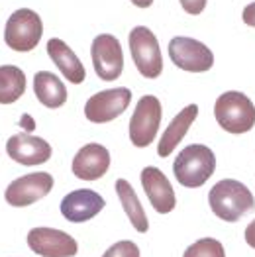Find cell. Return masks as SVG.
Returning a JSON list of instances; mask_svg holds the SVG:
<instances>
[{
	"label": "cell",
	"instance_id": "1",
	"mask_svg": "<svg viewBox=\"0 0 255 257\" xmlns=\"http://www.w3.org/2000/svg\"><path fill=\"white\" fill-rule=\"evenodd\" d=\"M208 202L214 214L224 222H237L255 208L251 191L235 179L218 181L208 193Z\"/></svg>",
	"mask_w": 255,
	"mask_h": 257
},
{
	"label": "cell",
	"instance_id": "2",
	"mask_svg": "<svg viewBox=\"0 0 255 257\" xmlns=\"http://www.w3.org/2000/svg\"><path fill=\"white\" fill-rule=\"evenodd\" d=\"M216 171V155L208 146L191 144L173 161V173L179 185L187 189L202 187Z\"/></svg>",
	"mask_w": 255,
	"mask_h": 257
},
{
	"label": "cell",
	"instance_id": "3",
	"mask_svg": "<svg viewBox=\"0 0 255 257\" xmlns=\"http://www.w3.org/2000/svg\"><path fill=\"white\" fill-rule=\"evenodd\" d=\"M214 116L228 134H245L255 126V104L239 90H228L216 98Z\"/></svg>",
	"mask_w": 255,
	"mask_h": 257
},
{
	"label": "cell",
	"instance_id": "4",
	"mask_svg": "<svg viewBox=\"0 0 255 257\" xmlns=\"http://www.w3.org/2000/svg\"><path fill=\"white\" fill-rule=\"evenodd\" d=\"M43 34V24L40 14H36L30 8L16 10L8 20L4 28V42L14 51H32L40 43Z\"/></svg>",
	"mask_w": 255,
	"mask_h": 257
},
{
	"label": "cell",
	"instance_id": "5",
	"mask_svg": "<svg viewBox=\"0 0 255 257\" xmlns=\"http://www.w3.org/2000/svg\"><path fill=\"white\" fill-rule=\"evenodd\" d=\"M128 43L138 71L146 79H157L163 71V57L153 32L146 26H136L128 36Z\"/></svg>",
	"mask_w": 255,
	"mask_h": 257
},
{
	"label": "cell",
	"instance_id": "6",
	"mask_svg": "<svg viewBox=\"0 0 255 257\" xmlns=\"http://www.w3.org/2000/svg\"><path fill=\"white\" fill-rule=\"evenodd\" d=\"M163 108L157 96L146 94L140 98L138 106L130 118V140L136 148H148L153 144L157 130L161 126Z\"/></svg>",
	"mask_w": 255,
	"mask_h": 257
},
{
	"label": "cell",
	"instance_id": "7",
	"mask_svg": "<svg viewBox=\"0 0 255 257\" xmlns=\"http://www.w3.org/2000/svg\"><path fill=\"white\" fill-rule=\"evenodd\" d=\"M171 61L189 73H206L214 65V53L198 40L177 36L169 42Z\"/></svg>",
	"mask_w": 255,
	"mask_h": 257
},
{
	"label": "cell",
	"instance_id": "8",
	"mask_svg": "<svg viewBox=\"0 0 255 257\" xmlns=\"http://www.w3.org/2000/svg\"><path fill=\"white\" fill-rule=\"evenodd\" d=\"M132 100V90L126 86L118 88H108L92 94L85 104V116L88 122L94 124H106L118 118L120 114L126 112Z\"/></svg>",
	"mask_w": 255,
	"mask_h": 257
},
{
	"label": "cell",
	"instance_id": "9",
	"mask_svg": "<svg viewBox=\"0 0 255 257\" xmlns=\"http://www.w3.org/2000/svg\"><path fill=\"white\" fill-rule=\"evenodd\" d=\"M90 57L94 65V73L102 81H116L124 71V51L118 38L110 34H100L92 40Z\"/></svg>",
	"mask_w": 255,
	"mask_h": 257
},
{
	"label": "cell",
	"instance_id": "10",
	"mask_svg": "<svg viewBox=\"0 0 255 257\" xmlns=\"http://www.w3.org/2000/svg\"><path fill=\"white\" fill-rule=\"evenodd\" d=\"M51 189H53V177L49 173H30V175H24L20 179L12 181L4 196L10 206L24 208V206L34 204L43 196H47L51 193Z\"/></svg>",
	"mask_w": 255,
	"mask_h": 257
},
{
	"label": "cell",
	"instance_id": "11",
	"mask_svg": "<svg viewBox=\"0 0 255 257\" xmlns=\"http://www.w3.org/2000/svg\"><path fill=\"white\" fill-rule=\"evenodd\" d=\"M28 245L36 255L42 257H73L79 245L67 232L55 228H34L28 234Z\"/></svg>",
	"mask_w": 255,
	"mask_h": 257
},
{
	"label": "cell",
	"instance_id": "12",
	"mask_svg": "<svg viewBox=\"0 0 255 257\" xmlns=\"http://www.w3.org/2000/svg\"><path fill=\"white\" fill-rule=\"evenodd\" d=\"M140 179H142V187L148 194L151 206L155 208V212L159 214L173 212V208L177 206V196L165 173L157 167H146Z\"/></svg>",
	"mask_w": 255,
	"mask_h": 257
},
{
	"label": "cell",
	"instance_id": "13",
	"mask_svg": "<svg viewBox=\"0 0 255 257\" xmlns=\"http://www.w3.org/2000/svg\"><path fill=\"white\" fill-rule=\"evenodd\" d=\"M6 151L10 155V159H14L16 163L22 165H42L45 161H49L51 157V146L38 136L32 134H16L8 140Z\"/></svg>",
	"mask_w": 255,
	"mask_h": 257
},
{
	"label": "cell",
	"instance_id": "14",
	"mask_svg": "<svg viewBox=\"0 0 255 257\" xmlns=\"http://www.w3.org/2000/svg\"><path fill=\"white\" fill-rule=\"evenodd\" d=\"M104 206H106V200L98 193L90 189H77L61 200V214L73 224H81L94 218L98 212H102Z\"/></svg>",
	"mask_w": 255,
	"mask_h": 257
},
{
	"label": "cell",
	"instance_id": "15",
	"mask_svg": "<svg viewBox=\"0 0 255 257\" xmlns=\"http://www.w3.org/2000/svg\"><path fill=\"white\" fill-rule=\"evenodd\" d=\"M73 175L83 181H96L110 169V151L100 144H86L73 159Z\"/></svg>",
	"mask_w": 255,
	"mask_h": 257
},
{
	"label": "cell",
	"instance_id": "16",
	"mask_svg": "<svg viewBox=\"0 0 255 257\" xmlns=\"http://www.w3.org/2000/svg\"><path fill=\"white\" fill-rule=\"evenodd\" d=\"M47 55L51 57V61L57 65V69L61 71L65 79L73 85H81L85 81L86 71L85 65L81 63V59L77 57V53L59 38H51L47 42Z\"/></svg>",
	"mask_w": 255,
	"mask_h": 257
},
{
	"label": "cell",
	"instance_id": "17",
	"mask_svg": "<svg viewBox=\"0 0 255 257\" xmlns=\"http://www.w3.org/2000/svg\"><path fill=\"white\" fill-rule=\"evenodd\" d=\"M196 116H198V106L196 104H189V106H185L171 120V124L163 132L161 142L157 146L159 157H169L171 153L175 151V148L181 144V140L187 136V132L192 126V122L196 120Z\"/></svg>",
	"mask_w": 255,
	"mask_h": 257
},
{
	"label": "cell",
	"instance_id": "18",
	"mask_svg": "<svg viewBox=\"0 0 255 257\" xmlns=\"http://www.w3.org/2000/svg\"><path fill=\"white\" fill-rule=\"evenodd\" d=\"M34 92L36 98L47 108H61L67 102V86L61 79L49 71H38L34 77Z\"/></svg>",
	"mask_w": 255,
	"mask_h": 257
},
{
	"label": "cell",
	"instance_id": "19",
	"mask_svg": "<svg viewBox=\"0 0 255 257\" xmlns=\"http://www.w3.org/2000/svg\"><path fill=\"white\" fill-rule=\"evenodd\" d=\"M116 194L122 202V208L126 216L130 218V224L140 232V234H146L149 230V222H148V214L138 198V194L134 191V187L128 183L126 179H118L116 181Z\"/></svg>",
	"mask_w": 255,
	"mask_h": 257
},
{
	"label": "cell",
	"instance_id": "20",
	"mask_svg": "<svg viewBox=\"0 0 255 257\" xmlns=\"http://www.w3.org/2000/svg\"><path fill=\"white\" fill-rule=\"evenodd\" d=\"M26 92V73L16 65L0 67V104H12Z\"/></svg>",
	"mask_w": 255,
	"mask_h": 257
},
{
	"label": "cell",
	"instance_id": "21",
	"mask_svg": "<svg viewBox=\"0 0 255 257\" xmlns=\"http://www.w3.org/2000/svg\"><path fill=\"white\" fill-rule=\"evenodd\" d=\"M183 257H226L224 245L214 237H202L187 247Z\"/></svg>",
	"mask_w": 255,
	"mask_h": 257
},
{
	"label": "cell",
	"instance_id": "22",
	"mask_svg": "<svg viewBox=\"0 0 255 257\" xmlns=\"http://www.w3.org/2000/svg\"><path fill=\"white\" fill-rule=\"evenodd\" d=\"M102 257H140V247L134 241L124 239V241H118L112 247H108Z\"/></svg>",
	"mask_w": 255,
	"mask_h": 257
},
{
	"label": "cell",
	"instance_id": "23",
	"mask_svg": "<svg viewBox=\"0 0 255 257\" xmlns=\"http://www.w3.org/2000/svg\"><path fill=\"white\" fill-rule=\"evenodd\" d=\"M179 2H181L183 10H185L187 14H192V16L202 14L204 8H206V0H179Z\"/></svg>",
	"mask_w": 255,
	"mask_h": 257
},
{
	"label": "cell",
	"instance_id": "24",
	"mask_svg": "<svg viewBox=\"0 0 255 257\" xmlns=\"http://www.w3.org/2000/svg\"><path fill=\"white\" fill-rule=\"evenodd\" d=\"M241 18H243V22H245L247 26L255 28V2L247 4V6L243 8V14H241Z\"/></svg>",
	"mask_w": 255,
	"mask_h": 257
},
{
	"label": "cell",
	"instance_id": "25",
	"mask_svg": "<svg viewBox=\"0 0 255 257\" xmlns=\"http://www.w3.org/2000/svg\"><path fill=\"white\" fill-rule=\"evenodd\" d=\"M243 236H245L247 245L255 249V220H251V222L247 224V228H245V234H243Z\"/></svg>",
	"mask_w": 255,
	"mask_h": 257
},
{
	"label": "cell",
	"instance_id": "26",
	"mask_svg": "<svg viewBox=\"0 0 255 257\" xmlns=\"http://www.w3.org/2000/svg\"><path fill=\"white\" fill-rule=\"evenodd\" d=\"M134 6H138V8H149L151 4H153V0H130Z\"/></svg>",
	"mask_w": 255,
	"mask_h": 257
}]
</instances>
